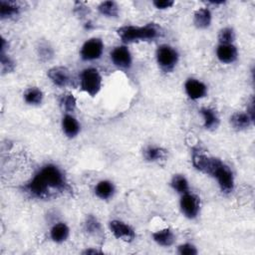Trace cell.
<instances>
[{
  "label": "cell",
  "mask_w": 255,
  "mask_h": 255,
  "mask_svg": "<svg viewBox=\"0 0 255 255\" xmlns=\"http://www.w3.org/2000/svg\"><path fill=\"white\" fill-rule=\"evenodd\" d=\"M165 149L158 146H149L144 150V158L148 161H157L165 156Z\"/></svg>",
  "instance_id": "obj_24"
},
{
  "label": "cell",
  "mask_w": 255,
  "mask_h": 255,
  "mask_svg": "<svg viewBox=\"0 0 255 255\" xmlns=\"http://www.w3.org/2000/svg\"><path fill=\"white\" fill-rule=\"evenodd\" d=\"M38 55L42 60L47 61L53 57V50L47 43H41L38 47Z\"/></svg>",
  "instance_id": "obj_28"
},
{
  "label": "cell",
  "mask_w": 255,
  "mask_h": 255,
  "mask_svg": "<svg viewBox=\"0 0 255 255\" xmlns=\"http://www.w3.org/2000/svg\"><path fill=\"white\" fill-rule=\"evenodd\" d=\"M43 98H44L43 92L39 88H37V87L29 88L24 93V101L28 105H32V106L40 105L42 103V101H43Z\"/></svg>",
  "instance_id": "obj_20"
},
{
  "label": "cell",
  "mask_w": 255,
  "mask_h": 255,
  "mask_svg": "<svg viewBox=\"0 0 255 255\" xmlns=\"http://www.w3.org/2000/svg\"><path fill=\"white\" fill-rule=\"evenodd\" d=\"M254 121L250 118V116L247 113H235L230 118V124L231 126L238 130H243L248 128Z\"/></svg>",
  "instance_id": "obj_14"
},
{
  "label": "cell",
  "mask_w": 255,
  "mask_h": 255,
  "mask_svg": "<svg viewBox=\"0 0 255 255\" xmlns=\"http://www.w3.org/2000/svg\"><path fill=\"white\" fill-rule=\"evenodd\" d=\"M177 253L180 255H195L197 254V249L190 243H184L178 246Z\"/></svg>",
  "instance_id": "obj_30"
},
{
  "label": "cell",
  "mask_w": 255,
  "mask_h": 255,
  "mask_svg": "<svg viewBox=\"0 0 255 255\" xmlns=\"http://www.w3.org/2000/svg\"><path fill=\"white\" fill-rule=\"evenodd\" d=\"M19 13V7L12 1H0V17L11 18Z\"/></svg>",
  "instance_id": "obj_21"
},
{
  "label": "cell",
  "mask_w": 255,
  "mask_h": 255,
  "mask_svg": "<svg viewBox=\"0 0 255 255\" xmlns=\"http://www.w3.org/2000/svg\"><path fill=\"white\" fill-rule=\"evenodd\" d=\"M117 33L124 43H134L139 41H148L157 38L160 35V28L149 23L145 26H123L117 30Z\"/></svg>",
  "instance_id": "obj_3"
},
{
  "label": "cell",
  "mask_w": 255,
  "mask_h": 255,
  "mask_svg": "<svg viewBox=\"0 0 255 255\" xmlns=\"http://www.w3.org/2000/svg\"><path fill=\"white\" fill-rule=\"evenodd\" d=\"M216 56L223 64H231L236 61L238 52L233 44H219L216 49Z\"/></svg>",
  "instance_id": "obj_12"
},
{
  "label": "cell",
  "mask_w": 255,
  "mask_h": 255,
  "mask_svg": "<svg viewBox=\"0 0 255 255\" xmlns=\"http://www.w3.org/2000/svg\"><path fill=\"white\" fill-rule=\"evenodd\" d=\"M70 229L66 223L59 222L56 223L50 230L51 239L56 243H62L66 241L69 237Z\"/></svg>",
  "instance_id": "obj_15"
},
{
  "label": "cell",
  "mask_w": 255,
  "mask_h": 255,
  "mask_svg": "<svg viewBox=\"0 0 255 255\" xmlns=\"http://www.w3.org/2000/svg\"><path fill=\"white\" fill-rule=\"evenodd\" d=\"M180 209L183 215L189 219H193L199 212V199L194 194L186 192L181 194Z\"/></svg>",
  "instance_id": "obj_7"
},
{
  "label": "cell",
  "mask_w": 255,
  "mask_h": 255,
  "mask_svg": "<svg viewBox=\"0 0 255 255\" xmlns=\"http://www.w3.org/2000/svg\"><path fill=\"white\" fill-rule=\"evenodd\" d=\"M171 186L172 188L180 194H184L186 192L189 191V185H188V181L187 179L181 175V174H176L172 177L171 179Z\"/></svg>",
  "instance_id": "obj_22"
},
{
  "label": "cell",
  "mask_w": 255,
  "mask_h": 255,
  "mask_svg": "<svg viewBox=\"0 0 255 255\" xmlns=\"http://www.w3.org/2000/svg\"><path fill=\"white\" fill-rule=\"evenodd\" d=\"M235 39V32L230 27H225L220 30L218 34V40L220 44H232Z\"/></svg>",
  "instance_id": "obj_26"
},
{
  "label": "cell",
  "mask_w": 255,
  "mask_h": 255,
  "mask_svg": "<svg viewBox=\"0 0 255 255\" xmlns=\"http://www.w3.org/2000/svg\"><path fill=\"white\" fill-rule=\"evenodd\" d=\"M152 238L158 245L164 246V247L171 246L175 241L174 234L170 229H167V228L153 232Z\"/></svg>",
  "instance_id": "obj_18"
},
{
  "label": "cell",
  "mask_w": 255,
  "mask_h": 255,
  "mask_svg": "<svg viewBox=\"0 0 255 255\" xmlns=\"http://www.w3.org/2000/svg\"><path fill=\"white\" fill-rule=\"evenodd\" d=\"M48 77L58 87H66L71 82L70 71L63 66L53 67L48 71Z\"/></svg>",
  "instance_id": "obj_10"
},
{
  "label": "cell",
  "mask_w": 255,
  "mask_h": 255,
  "mask_svg": "<svg viewBox=\"0 0 255 255\" xmlns=\"http://www.w3.org/2000/svg\"><path fill=\"white\" fill-rule=\"evenodd\" d=\"M110 230L118 239L126 242H130L135 238L134 230L127 223L120 220H113L110 222Z\"/></svg>",
  "instance_id": "obj_8"
},
{
  "label": "cell",
  "mask_w": 255,
  "mask_h": 255,
  "mask_svg": "<svg viewBox=\"0 0 255 255\" xmlns=\"http://www.w3.org/2000/svg\"><path fill=\"white\" fill-rule=\"evenodd\" d=\"M200 171L216 178L222 192L229 193L234 188V177L231 169L219 158L205 156L200 165Z\"/></svg>",
  "instance_id": "obj_2"
},
{
  "label": "cell",
  "mask_w": 255,
  "mask_h": 255,
  "mask_svg": "<svg viewBox=\"0 0 255 255\" xmlns=\"http://www.w3.org/2000/svg\"><path fill=\"white\" fill-rule=\"evenodd\" d=\"M0 61H1L2 72L9 73V72H12L14 70V67H15L14 62L12 61V59L9 56H6L5 53H1Z\"/></svg>",
  "instance_id": "obj_29"
},
{
  "label": "cell",
  "mask_w": 255,
  "mask_h": 255,
  "mask_svg": "<svg viewBox=\"0 0 255 255\" xmlns=\"http://www.w3.org/2000/svg\"><path fill=\"white\" fill-rule=\"evenodd\" d=\"M60 106L66 113H72L76 110V98L72 94H65L60 99Z\"/></svg>",
  "instance_id": "obj_25"
},
{
  "label": "cell",
  "mask_w": 255,
  "mask_h": 255,
  "mask_svg": "<svg viewBox=\"0 0 255 255\" xmlns=\"http://www.w3.org/2000/svg\"><path fill=\"white\" fill-rule=\"evenodd\" d=\"M81 88L82 91L90 95L96 96L102 88V77L99 71L95 68L85 69L81 74Z\"/></svg>",
  "instance_id": "obj_4"
},
{
  "label": "cell",
  "mask_w": 255,
  "mask_h": 255,
  "mask_svg": "<svg viewBox=\"0 0 255 255\" xmlns=\"http://www.w3.org/2000/svg\"><path fill=\"white\" fill-rule=\"evenodd\" d=\"M99 12L107 17H118L119 7L114 1H105L99 5Z\"/></svg>",
  "instance_id": "obj_23"
},
{
  "label": "cell",
  "mask_w": 255,
  "mask_h": 255,
  "mask_svg": "<svg viewBox=\"0 0 255 255\" xmlns=\"http://www.w3.org/2000/svg\"><path fill=\"white\" fill-rule=\"evenodd\" d=\"M156 61L160 69L170 72L178 62V53L168 45H161L156 50Z\"/></svg>",
  "instance_id": "obj_5"
},
{
  "label": "cell",
  "mask_w": 255,
  "mask_h": 255,
  "mask_svg": "<svg viewBox=\"0 0 255 255\" xmlns=\"http://www.w3.org/2000/svg\"><path fill=\"white\" fill-rule=\"evenodd\" d=\"M184 89L186 95L191 100H199L204 98L207 93L206 86L196 79H188L185 82Z\"/></svg>",
  "instance_id": "obj_11"
},
{
  "label": "cell",
  "mask_w": 255,
  "mask_h": 255,
  "mask_svg": "<svg viewBox=\"0 0 255 255\" xmlns=\"http://www.w3.org/2000/svg\"><path fill=\"white\" fill-rule=\"evenodd\" d=\"M101 251H98L97 249H87L83 252V254H101Z\"/></svg>",
  "instance_id": "obj_32"
},
{
  "label": "cell",
  "mask_w": 255,
  "mask_h": 255,
  "mask_svg": "<svg viewBox=\"0 0 255 255\" xmlns=\"http://www.w3.org/2000/svg\"><path fill=\"white\" fill-rule=\"evenodd\" d=\"M103 51V41L100 38H91L83 44L80 55L84 61H95L101 58Z\"/></svg>",
  "instance_id": "obj_6"
},
{
  "label": "cell",
  "mask_w": 255,
  "mask_h": 255,
  "mask_svg": "<svg viewBox=\"0 0 255 255\" xmlns=\"http://www.w3.org/2000/svg\"><path fill=\"white\" fill-rule=\"evenodd\" d=\"M193 23L199 29H206L211 23V12L207 8H199L193 15Z\"/></svg>",
  "instance_id": "obj_17"
},
{
  "label": "cell",
  "mask_w": 255,
  "mask_h": 255,
  "mask_svg": "<svg viewBox=\"0 0 255 255\" xmlns=\"http://www.w3.org/2000/svg\"><path fill=\"white\" fill-rule=\"evenodd\" d=\"M111 60L115 66L121 69H129L131 66V54L126 46H118L111 52Z\"/></svg>",
  "instance_id": "obj_9"
},
{
  "label": "cell",
  "mask_w": 255,
  "mask_h": 255,
  "mask_svg": "<svg viewBox=\"0 0 255 255\" xmlns=\"http://www.w3.org/2000/svg\"><path fill=\"white\" fill-rule=\"evenodd\" d=\"M85 230L90 234H97L101 231V224L95 216L89 215L87 217L85 222Z\"/></svg>",
  "instance_id": "obj_27"
},
{
  "label": "cell",
  "mask_w": 255,
  "mask_h": 255,
  "mask_svg": "<svg viewBox=\"0 0 255 255\" xmlns=\"http://www.w3.org/2000/svg\"><path fill=\"white\" fill-rule=\"evenodd\" d=\"M200 114L203 118L204 127L207 129H215L219 125V118L214 110L210 108H202L200 110Z\"/></svg>",
  "instance_id": "obj_19"
},
{
  "label": "cell",
  "mask_w": 255,
  "mask_h": 255,
  "mask_svg": "<svg viewBox=\"0 0 255 255\" xmlns=\"http://www.w3.org/2000/svg\"><path fill=\"white\" fill-rule=\"evenodd\" d=\"M152 3L157 9H167L174 4L172 0H155Z\"/></svg>",
  "instance_id": "obj_31"
},
{
  "label": "cell",
  "mask_w": 255,
  "mask_h": 255,
  "mask_svg": "<svg viewBox=\"0 0 255 255\" xmlns=\"http://www.w3.org/2000/svg\"><path fill=\"white\" fill-rule=\"evenodd\" d=\"M62 128L64 133L68 137H75L79 131H80V124L76 120L75 117H73L70 114H66L62 120Z\"/></svg>",
  "instance_id": "obj_13"
},
{
  "label": "cell",
  "mask_w": 255,
  "mask_h": 255,
  "mask_svg": "<svg viewBox=\"0 0 255 255\" xmlns=\"http://www.w3.org/2000/svg\"><path fill=\"white\" fill-rule=\"evenodd\" d=\"M95 193L103 200L110 199L115 193V185L109 180H101L95 186Z\"/></svg>",
  "instance_id": "obj_16"
},
{
  "label": "cell",
  "mask_w": 255,
  "mask_h": 255,
  "mask_svg": "<svg viewBox=\"0 0 255 255\" xmlns=\"http://www.w3.org/2000/svg\"><path fill=\"white\" fill-rule=\"evenodd\" d=\"M27 192L36 198H48L53 191H67L69 184L63 171L55 164L44 165L26 186Z\"/></svg>",
  "instance_id": "obj_1"
}]
</instances>
